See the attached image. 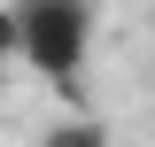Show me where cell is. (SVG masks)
<instances>
[{
	"mask_svg": "<svg viewBox=\"0 0 155 147\" xmlns=\"http://www.w3.org/2000/svg\"><path fill=\"white\" fill-rule=\"evenodd\" d=\"M93 54V0H16V62L47 85H78Z\"/></svg>",
	"mask_w": 155,
	"mask_h": 147,
	"instance_id": "cell-1",
	"label": "cell"
},
{
	"mask_svg": "<svg viewBox=\"0 0 155 147\" xmlns=\"http://www.w3.org/2000/svg\"><path fill=\"white\" fill-rule=\"evenodd\" d=\"M39 147H109V124H101L93 109H70V116H62V124L47 132Z\"/></svg>",
	"mask_w": 155,
	"mask_h": 147,
	"instance_id": "cell-2",
	"label": "cell"
},
{
	"mask_svg": "<svg viewBox=\"0 0 155 147\" xmlns=\"http://www.w3.org/2000/svg\"><path fill=\"white\" fill-rule=\"evenodd\" d=\"M0 62H16V0H0Z\"/></svg>",
	"mask_w": 155,
	"mask_h": 147,
	"instance_id": "cell-3",
	"label": "cell"
}]
</instances>
